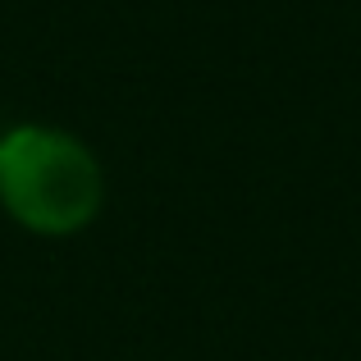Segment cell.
I'll return each mask as SVG.
<instances>
[{
	"instance_id": "1",
	"label": "cell",
	"mask_w": 361,
	"mask_h": 361,
	"mask_svg": "<svg viewBox=\"0 0 361 361\" xmlns=\"http://www.w3.org/2000/svg\"><path fill=\"white\" fill-rule=\"evenodd\" d=\"M0 206L27 233H82L106 206L101 160L64 128L18 123L0 137Z\"/></svg>"
}]
</instances>
